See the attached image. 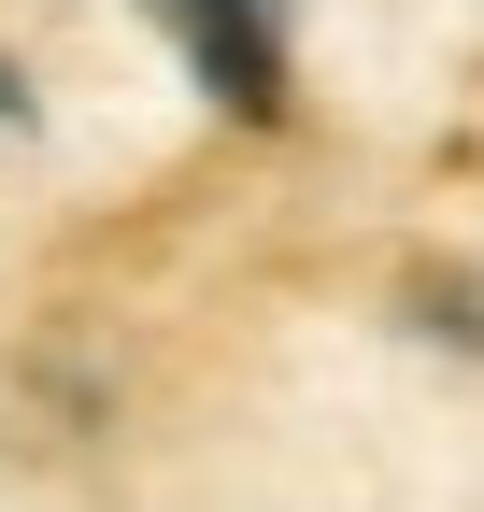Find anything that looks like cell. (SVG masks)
Listing matches in <instances>:
<instances>
[{
  "label": "cell",
  "mask_w": 484,
  "mask_h": 512,
  "mask_svg": "<svg viewBox=\"0 0 484 512\" xmlns=\"http://www.w3.org/2000/svg\"><path fill=\"white\" fill-rule=\"evenodd\" d=\"M143 15L186 43V72H200L242 128L285 114V0H143Z\"/></svg>",
  "instance_id": "6da1fadb"
},
{
  "label": "cell",
  "mask_w": 484,
  "mask_h": 512,
  "mask_svg": "<svg viewBox=\"0 0 484 512\" xmlns=\"http://www.w3.org/2000/svg\"><path fill=\"white\" fill-rule=\"evenodd\" d=\"M0 114H29V86H15V57H0Z\"/></svg>",
  "instance_id": "7a4b0ae2"
}]
</instances>
